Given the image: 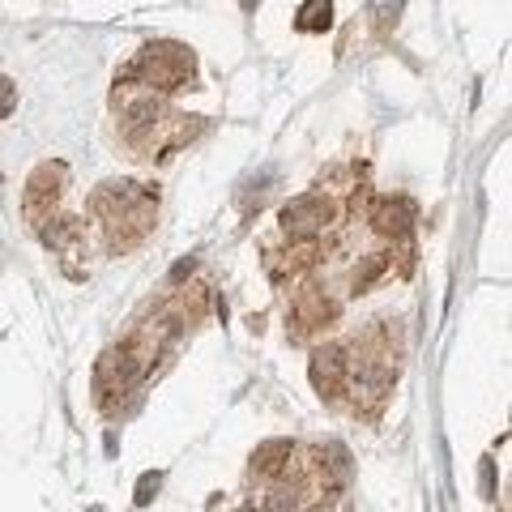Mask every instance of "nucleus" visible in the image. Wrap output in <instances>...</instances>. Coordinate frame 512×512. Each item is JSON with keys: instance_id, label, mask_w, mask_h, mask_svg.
Listing matches in <instances>:
<instances>
[{"instance_id": "f257e3e1", "label": "nucleus", "mask_w": 512, "mask_h": 512, "mask_svg": "<svg viewBox=\"0 0 512 512\" xmlns=\"http://www.w3.org/2000/svg\"><path fill=\"white\" fill-rule=\"evenodd\" d=\"M94 214H99V222L111 231V244H116L120 227H128V222H133L137 235L150 231V222H154V197H150L146 188H137V184H128V180H116V184H103L99 188V197H94Z\"/></svg>"}, {"instance_id": "f03ea898", "label": "nucleus", "mask_w": 512, "mask_h": 512, "mask_svg": "<svg viewBox=\"0 0 512 512\" xmlns=\"http://www.w3.org/2000/svg\"><path fill=\"white\" fill-rule=\"evenodd\" d=\"M133 73L141 77V86H150V90H180L192 82V52L180 43L146 47Z\"/></svg>"}, {"instance_id": "7ed1b4c3", "label": "nucleus", "mask_w": 512, "mask_h": 512, "mask_svg": "<svg viewBox=\"0 0 512 512\" xmlns=\"http://www.w3.org/2000/svg\"><path fill=\"white\" fill-rule=\"evenodd\" d=\"M333 222V201L329 197H299L282 210V231L291 239H316Z\"/></svg>"}, {"instance_id": "20e7f679", "label": "nucleus", "mask_w": 512, "mask_h": 512, "mask_svg": "<svg viewBox=\"0 0 512 512\" xmlns=\"http://www.w3.org/2000/svg\"><path fill=\"white\" fill-rule=\"evenodd\" d=\"M308 376L316 384V393L320 397H333L346 384L350 376V359H346V350L342 346H320L316 355H312V367H308Z\"/></svg>"}, {"instance_id": "39448f33", "label": "nucleus", "mask_w": 512, "mask_h": 512, "mask_svg": "<svg viewBox=\"0 0 512 512\" xmlns=\"http://www.w3.org/2000/svg\"><path fill=\"white\" fill-rule=\"evenodd\" d=\"M60 167H39L35 175H30V188H26V218L35 222V227H43L47 218H52V205H56V197H60V188L52 184L47 188V180H52Z\"/></svg>"}, {"instance_id": "423d86ee", "label": "nucleus", "mask_w": 512, "mask_h": 512, "mask_svg": "<svg viewBox=\"0 0 512 512\" xmlns=\"http://www.w3.org/2000/svg\"><path fill=\"white\" fill-rule=\"evenodd\" d=\"M410 222H414V205L402 201V197H380L376 201V210H372V227L380 235H406L410 231Z\"/></svg>"}, {"instance_id": "0eeeda50", "label": "nucleus", "mask_w": 512, "mask_h": 512, "mask_svg": "<svg viewBox=\"0 0 512 512\" xmlns=\"http://www.w3.org/2000/svg\"><path fill=\"white\" fill-rule=\"evenodd\" d=\"M291 457H295V444H291V440H265V444L252 453V474L278 478L286 466H291Z\"/></svg>"}, {"instance_id": "6e6552de", "label": "nucleus", "mask_w": 512, "mask_h": 512, "mask_svg": "<svg viewBox=\"0 0 512 512\" xmlns=\"http://www.w3.org/2000/svg\"><path fill=\"white\" fill-rule=\"evenodd\" d=\"M350 384H355V397H359V402H380V397L393 389V372H389L384 363H363Z\"/></svg>"}, {"instance_id": "1a4fd4ad", "label": "nucleus", "mask_w": 512, "mask_h": 512, "mask_svg": "<svg viewBox=\"0 0 512 512\" xmlns=\"http://www.w3.org/2000/svg\"><path fill=\"white\" fill-rule=\"evenodd\" d=\"M295 312H299V325L303 329H316V325H325V320H333V299H325V295H299V303H295Z\"/></svg>"}, {"instance_id": "9d476101", "label": "nucleus", "mask_w": 512, "mask_h": 512, "mask_svg": "<svg viewBox=\"0 0 512 512\" xmlns=\"http://www.w3.org/2000/svg\"><path fill=\"white\" fill-rule=\"evenodd\" d=\"M329 22H333V0H303L299 18H295V26L303 30V35H316V30H329Z\"/></svg>"}, {"instance_id": "9b49d317", "label": "nucleus", "mask_w": 512, "mask_h": 512, "mask_svg": "<svg viewBox=\"0 0 512 512\" xmlns=\"http://www.w3.org/2000/svg\"><path fill=\"white\" fill-rule=\"evenodd\" d=\"M295 504H299L295 487H282V483H274V487L265 491V512H295Z\"/></svg>"}, {"instance_id": "f8f14e48", "label": "nucleus", "mask_w": 512, "mask_h": 512, "mask_svg": "<svg viewBox=\"0 0 512 512\" xmlns=\"http://www.w3.org/2000/svg\"><path fill=\"white\" fill-rule=\"evenodd\" d=\"M18 107V86L9 77H0V120H9V111Z\"/></svg>"}, {"instance_id": "ddd939ff", "label": "nucleus", "mask_w": 512, "mask_h": 512, "mask_svg": "<svg viewBox=\"0 0 512 512\" xmlns=\"http://www.w3.org/2000/svg\"><path fill=\"white\" fill-rule=\"evenodd\" d=\"M158 487H163V474H141V483H137V504H150Z\"/></svg>"}, {"instance_id": "4468645a", "label": "nucleus", "mask_w": 512, "mask_h": 512, "mask_svg": "<svg viewBox=\"0 0 512 512\" xmlns=\"http://www.w3.org/2000/svg\"><path fill=\"white\" fill-rule=\"evenodd\" d=\"M256 5H261V0H239V9H256Z\"/></svg>"}, {"instance_id": "2eb2a0df", "label": "nucleus", "mask_w": 512, "mask_h": 512, "mask_svg": "<svg viewBox=\"0 0 512 512\" xmlns=\"http://www.w3.org/2000/svg\"><path fill=\"white\" fill-rule=\"evenodd\" d=\"M235 512H256V504H244V508H235Z\"/></svg>"}]
</instances>
